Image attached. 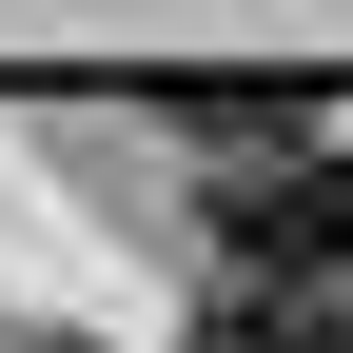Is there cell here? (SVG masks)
I'll return each instance as SVG.
<instances>
[{
  "mask_svg": "<svg viewBox=\"0 0 353 353\" xmlns=\"http://www.w3.org/2000/svg\"><path fill=\"white\" fill-rule=\"evenodd\" d=\"M196 353H353V294L334 275H216Z\"/></svg>",
  "mask_w": 353,
  "mask_h": 353,
  "instance_id": "obj_1",
  "label": "cell"
},
{
  "mask_svg": "<svg viewBox=\"0 0 353 353\" xmlns=\"http://www.w3.org/2000/svg\"><path fill=\"white\" fill-rule=\"evenodd\" d=\"M334 275H353V157H334Z\"/></svg>",
  "mask_w": 353,
  "mask_h": 353,
  "instance_id": "obj_2",
  "label": "cell"
}]
</instances>
